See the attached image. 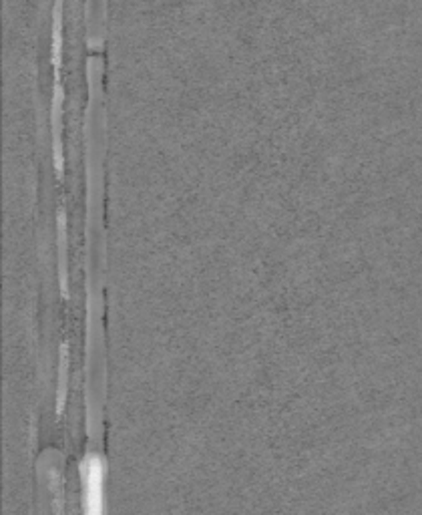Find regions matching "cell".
I'll list each match as a JSON object with an SVG mask.
<instances>
[{
	"instance_id": "1",
	"label": "cell",
	"mask_w": 422,
	"mask_h": 515,
	"mask_svg": "<svg viewBox=\"0 0 422 515\" xmlns=\"http://www.w3.org/2000/svg\"><path fill=\"white\" fill-rule=\"evenodd\" d=\"M83 515H105V461L87 455L81 463Z\"/></svg>"
}]
</instances>
